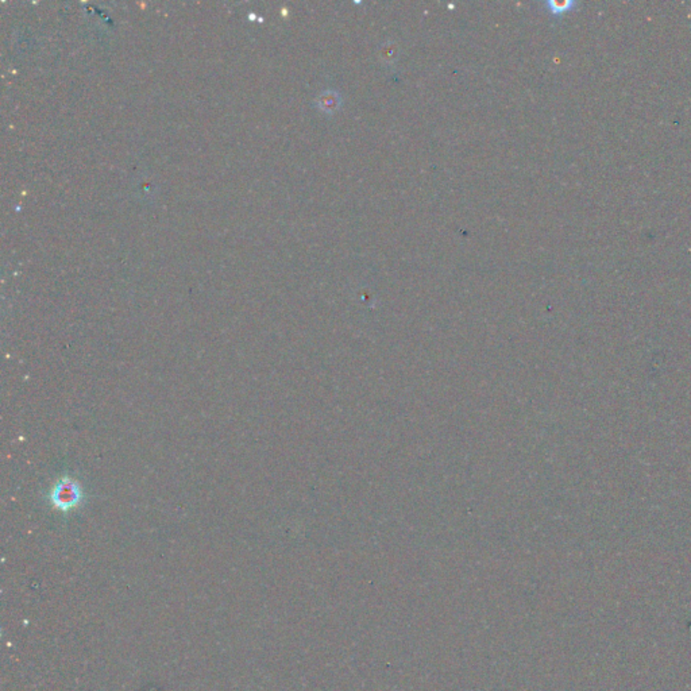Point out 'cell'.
<instances>
[{"label":"cell","instance_id":"obj_1","mask_svg":"<svg viewBox=\"0 0 691 691\" xmlns=\"http://www.w3.org/2000/svg\"><path fill=\"white\" fill-rule=\"evenodd\" d=\"M84 500L81 485L71 477H62L52 486L49 501L52 506L61 513H68L76 509Z\"/></svg>","mask_w":691,"mask_h":691},{"label":"cell","instance_id":"obj_2","mask_svg":"<svg viewBox=\"0 0 691 691\" xmlns=\"http://www.w3.org/2000/svg\"><path fill=\"white\" fill-rule=\"evenodd\" d=\"M342 105V96L334 89L324 91L318 96V107L325 114H334Z\"/></svg>","mask_w":691,"mask_h":691},{"label":"cell","instance_id":"obj_3","mask_svg":"<svg viewBox=\"0 0 691 691\" xmlns=\"http://www.w3.org/2000/svg\"><path fill=\"white\" fill-rule=\"evenodd\" d=\"M547 6L550 8V11L554 15H562L563 13H567L570 11L571 8H574L575 3L574 1H563V3H559V1H547Z\"/></svg>","mask_w":691,"mask_h":691},{"label":"cell","instance_id":"obj_4","mask_svg":"<svg viewBox=\"0 0 691 691\" xmlns=\"http://www.w3.org/2000/svg\"><path fill=\"white\" fill-rule=\"evenodd\" d=\"M397 56V52H396V45L395 44H386L383 46V59L385 62H393Z\"/></svg>","mask_w":691,"mask_h":691}]
</instances>
